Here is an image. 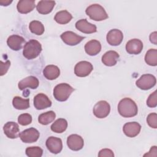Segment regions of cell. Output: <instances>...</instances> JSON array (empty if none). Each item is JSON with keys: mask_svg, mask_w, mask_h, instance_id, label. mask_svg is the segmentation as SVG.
<instances>
[{"mask_svg": "<svg viewBox=\"0 0 157 157\" xmlns=\"http://www.w3.org/2000/svg\"><path fill=\"white\" fill-rule=\"evenodd\" d=\"M118 111L123 117L129 118L137 114L138 109L136 102L132 99L129 98H124L119 102Z\"/></svg>", "mask_w": 157, "mask_h": 157, "instance_id": "1", "label": "cell"}, {"mask_svg": "<svg viewBox=\"0 0 157 157\" xmlns=\"http://www.w3.org/2000/svg\"><path fill=\"white\" fill-rule=\"evenodd\" d=\"M41 51L42 45L40 43L35 39H31L25 44L23 55L26 59H33L37 58Z\"/></svg>", "mask_w": 157, "mask_h": 157, "instance_id": "2", "label": "cell"}, {"mask_svg": "<svg viewBox=\"0 0 157 157\" xmlns=\"http://www.w3.org/2000/svg\"><path fill=\"white\" fill-rule=\"evenodd\" d=\"M85 12L91 20L96 21L104 20L109 17L103 7L98 4H94L88 6L86 9Z\"/></svg>", "mask_w": 157, "mask_h": 157, "instance_id": "3", "label": "cell"}, {"mask_svg": "<svg viewBox=\"0 0 157 157\" xmlns=\"http://www.w3.org/2000/svg\"><path fill=\"white\" fill-rule=\"evenodd\" d=\"M74 90V89L70 85L66 83H61L54 88L53 96L55 99L58 101H66Z\"/></svg>", "mask_w": 157, "mask_h": 157, "instance_id": "4", "label": "cell"}, {"mask_svg": "<svg viewBox=\"0 0 157 157\" xmlns=\"http://www.w3.org/2000/svg\"><path fill=\"white\" fill-rule=\"evenodd\" d=\"M156 82L155 77L150 74H146L142 75L136 82V86L142 90H148L153 88Z\"/></svg>", "mask_w": 157, "mask_h": 157, "instance_id": "5", "label": "cell"}, {"mask_svg": "<svg viewBox=\"0 0 157 157\" xmlns=\"http://www.w3.org/2000/svg\"><path fill=\"white\" fill-rule=\"evenodd\" d=\"M93 114L98 118H105L110 112V104L105 101H98L93 109Z\"/></svg>", "mask_w": 157, "mask_h": 157, "instance_id": "6", "label": "cell"}, {"mask_svg": "<svg viewBox=\"0 0 157 157\" xmlns=\"http://www.w3.org/2000/svg\"><path fill=\"white\" fill-rule=\"evenodd\" d=\"M40 136L39 132L34 128L26 129L19 134V137L21 141L24 143H33L36 142Z\"/></svg>", "mask_w": 157, "mask_h": 157, "instance_id": "7", "label": "cell"}, {"mask_svg": "<svg viewBox=\"0 0 157 157\" xmlns=\"http://www.w3.org/2000/svg\"><path fill=\"white\" fill-rule=\"evenodd\" d=\"M93 69V67L91 63L86 61H82L75 64L74 73L78 77H84L88 76Z\"/></svg>", "mask_w": 157, "mask_h": 157, "instance_id": "8", "label": "cell"}, {"mask_svg": "<svg viewBox=\"0 0 157 157\" xmlns=\"http://www.w3.org/2000/svg\"><path fill=\"white\" fill-rule=\"evenodd\" d=\"M61 39L67 45L74 46L78 44L85 39V37L79 36L72 31H66L61 34Z\"/></svg>", "mask_w": 157, "mask_h": 157, "instance_id": "9", "label": "cell"}, {"mask_svg": "<svg viewBox=\"0 0 157 157\" xmlns=\"http://www.w3.org/2000/svg\"><path fill=\"white\" fill-rule=\"evenodd\" d=\"M46 147L52 153L58 154L63 149V142L60 138L50 136L46 140Z\"/></svg>", "mask_w": 157, "mask_h": 157, "instance_id": "10", "label": "cell"}, {"mask_svg": "<svg viewBox=\"0 0 157 157\" xmlns=\"http://www.w3.org/2000/svg\"><path fill=\"white\" fill-rule=\"evenodd\" d=\"M106 39L108 44L110 45H119L123 39V33L118 29H111L108 32L106 36Z\"/></svg>", "mask_w": 157, "mask_h": 157, "instance_id": "11", "label": "cell"}, {"mask_svg": "<svg viewBox=\"0 0 157 157\" xmlns=\"http://www.w3.org/2000/svg\"><path fill=\"white\" fill-rule=\"evenodd\" d=\"M67 145L71 150L78 151L83 147L84 140L83 138L78 134H71L67 137Z\"/></svg>", "mask_w": 157, "mask_h": 157, "instance_id": "12", "label": "cell"}, {"mask_svg": "<svg viewBox=\"0 0 157 157\" xmlns=\"http://www.w3.org/2000/svg\"><path fill=\"white\" fill-rule=\"evenodd\" d=\"M34 105L37 110H43L52 105V101L47 95L39 93L34 98Z\"/></svg>", "mask_w": 157, "mask_h": 157, "instance_id": "13", "label": "cell"}, {"mask_svg": "<svg viewBox=\"0 0 157 157\" xmlns=\"http://www.w3.org/2000/svg\"><path fill=\"white\" fill-rule=\"evenodd\" d=\"M3 131L5 135L9 139H16L20 134L18 124L14 121L7 122L4 125Z\"/></svg>", "mask_w": 157, "mask_h": 157, "instance_id": "14", "label": "cell"}, {"mask_svg": "<svg viewBox=\"0 0 157 157\" xmlns=\"http://www.w3.org/2000/svg\"><path fill=\"white\" fill-rule=\"evenodd\" d=\"M141 129L140 124L136 121L126 123L124 124L123 131L124 134L129 137H134L137 136Z\"/></svg>", "mask_w": 157, "mask_h": 157, "instance_id": "15", "label": "cell"}, {"mask_svg": "<svg viewBox=\"0 0 157 157\" xmlns=\"http://www.w3.org/2000/svg\"><path fill=\"white\" fill-rule=\"evenodd\" d=\"M143 49V43L138 39H132L126 44V50L131 55H138Z\"/></svg>", "mask_w": 157, "mask_h": 157, "instance_id": "16", "label": "cell"}, {"mask_svg": "<svg viewBox=\"0 0 157 157\" xmlns=\"http://www.w3.org/2000/svg\"><path fill=\"white\" fill-rule=\"evenodd\" d=\"M25 43V39L18 35H12L7 40L8 47L14 51H18L21 49L23 44Z\"/></svg>", "mask_w": 157, "mask_h": 157, "instance_id": "17", "label": "cell"}, {"mask_svg": "<svg viewBox=\"0 0 157 157\" xmlns=\"http://www.w3.org/2000/svg\"><path fill=\"white\" fill-rule=\"evenodd\" d=\"M75 28L82 33L85 34H91L97 31L96 25L89 23L86 19H81L75 23Z\"/></svg>", "mask_w": 157, "mask_h": 157, "instance_id": "18", "label": "cell"}, {"mask_svg": "<svg viewBox=\"0 0 157 157\" xmlns=\"http://www.w3.org/2000/svg\"><path fill=\"white\" fill-rule=\"evenodd\" d=\"M39 80L34 76H28L21 80H20L18 84V86L20 90H24L26 88L31 89H36L39 86Z\"/></svg>", "mask_w": 157, "mask_h": 157, "instance_id": "19", "label": "cell"}, {"mask_svg": "<svg viewBox=\"0 0 157 157\" xmlns=\"http://www.w3.org/2000/svg\"><path fill=\"white\" fill-rule=\"evenodd\" d=\"M118 58L119 54L117 52L109 50L102 56V62L107 66H113L117 64Z\"/></svg>", "mask_w": 157, "mask_h": 157, "instance_id": "20", "label": "cell"}, {"mask_svg": "<svg viewBox=\"0 0 157 157\" xmlns=\"http://www.w3.org/2000/svg\"><path fill=\"white\" fill-rule=\"evenodd\" d=\"M85 50L88 55L95 56L101 52V44L97 40H91L86 43Z\"/></svg>", "mask_w": 157, "mask_h": 157, "instance_id": "21", "label": "cell"}, {"mask_svg": "<svg viewBox=\"0 0 157 157\" xmlns=\"http://www.w3.org/2000/svg\"><path fill=\"white\" fill-rule=\"evenodd\" d=\"M55 5L54 1H40L36 6V9L39 13L46 15L52 11Z\"/></svg>", "mask_w": 157, "mask_h": 157, "instance_id": "22", "label": "cell"}, {"mask_svg": "<svg viewBox=\"0 0 157 157\" xmlns=\"http://www.w3.org/2000/svg\"><path fill=\"white\" fill-rule=\"evenodd\" d=\"M35 7V1L34 0H21L18 2L17 9L21 13H28L31 12Z\"/></svg>", "mask_w": 157, "mask_h": 157, "instance_id": "23", "label": "cell"}, {"mask_svg": "<svg viewBox=\"0 0 157 157\" xmlns=\"http://www.w3.org/2000/svg\"><path fill=\"white\" fill-rule=\"evenodd\" d=\"M59 74L60 70L55 65H48L43 70V75L47 80H55L59 77Z\"/></svg>", "mask_w": 157, "mask_h": 157, "instance_id": "24", "label": "cell"}, {"mask_svg": "<svg viewBox=\"0 0 157 157\" xmlns=\"http://www.w3.org/2000/svg\"><path fill=\"white\" fill-rule=\"evenodd\" d=\"M72 18V15L66 10H61L57 12L55 16L54 20L55 21L61 25L68 23Z\"/></svg>", "mask_w": 157, "mask_h": 157, "instance_id": "25", "label": "cell"}, {"mask_svg": "<svg viewBox=\"0 0 157 157\" xmlns=\"http://www.w3.org/2000/svg\"><path fill=\"white\" fill-rule=\"evenodd\" d=\"M67 128V122L64 118L57 119L52 125L51 130L54 132L62 133L66 130Z\"/></svg>", "mask_w": 157, "mask_h": 157, "instance_id": "26", "label": "cell"}, {"mask_svg": "<svg viewBox=\"0 0 157 157\" xmlns=\"http://www.w3.org/2000/svg\"><path fill=\"white\" fill-rule=\"evenodd\" d=\"M12 105L17 110H25L29 107V99H23L20 96H15L12 100Z\"/></svg>", "mask_w": 157, "mask_h": 157, "instance_id": "27", "label": "cell"}, {"mask_svg": "<svg viewBox=\"0 0 157 157\" xmlns=\"http://www.w3.org/2000/svg\"><path fill=\"white\" fill-rule=\"evenodd\" d=\"M56 117L55 113L52 111H48L41 113L38 117L39 123L42 125H47L52 123Z\"/></svg>", "mask_w": 157, "mask_h": 157, "instance_id": "28", "label": "cell"}, {"mask_svg": "<svg viewBox=\"0 0 157 157\" xmlns=\"http://www.w3.org/2000/svg\"><path fill=\"white\" fill-rule=\"evenodd\" d=\"M145 61L149 66H156L157 65V50L151 48L148 50L145 56Z\"/></svg>", "mask_w": 157, "mask_h": 157, "instance_id": "29", "label": "cell"}, {"mask_svg": "<svg viewBox=\"0 0 157 157\" xmlns=\"http://www.w3.org/2000/svg\"><path fill=\"white\" fill-rule=\"evenodd\" d=\"M29 28L32 33L38 36L42 35L45 31L44 25L40 21L37 20L31 21L29 25Z\"/></svg>", "mask_w": 157, "mask_h": 157, "instance_id": "30", "label": "cell"}, {"mask_svg": "<svg viewBox=\"0 0 157 157\" xmlns=\"http://www.w3.org/2000/svg\"><path fill=\"white\" fill-rule=\"evenodd\" d=\"M26 155L29 157H40L43 154V150L39 147H29L26 148Z\"/></svg>", "mask_w": 157, "mask_h": 157, "instance_id": "31", "label": "cell"}, {"mask_svg": "<svg viewBox=\"0 0 157 157\" xmlns=\"http://www.w3.org/2000/svg\"><path fill=\"white\" fill-rule=\"evenodd\" d=\"M18 122L22 126L28 125L32 122V117L29 113H22L18 116Z\"/></svg>", "mask_w": 157, "mask_h": 157, "instance_id": "32", "label": "cell"}, {"mask_svg": "<svg viewBox=\"0 0 157 157\" xmlns=\"http://www.w3.org/2000/svg\"><path fill=\"white\" fill-rule=\"evenodd\" d=\"M147 122L148 126L152 128H157V114L156 113H150L147 118Z\"/></svg>", "mask_w": 157, "mask_h": 157, "instance_id": "33", "label": "cell"}, {"mask_svg": "<svg viewBox=\"0 0 157 157\" xmlns=\"http://www.w3.org/2000/svg\"><path fill=\"white\" fill-rule=\"evenodd\" d=\"M147 105L148 107L153 108L156 107L157 105V94L156 91H153L150 94L147 100Z\"/></svg>", "mask_w": 157, "mask_h": 157, "instance_id": "34", "label": "cell"}, {"mask_svg": "<svg viewBox=\"0 0 157 157\" xmlns=\"http://www.w3.org/2000/svg\"><path fill=\"white\" fill-rule=\"evenodd\" d=\"M0 65H1V72H0V75L2 76L4 74H6L10 66V61L7 60L5 63H3L2 61H0Z\"/></svg>", "mask_w": 157, "mask_h": 157, "instance_id": "35", "label": "cell"}, {"mask_svg": "<svg viewBox=\"0 0 157 157\" xmlns=\"http://www.w3.org/2000/svg\"><path fill=\"white\" fill-rule=\"evenodd\" d=\"M98 156L102 157V156H110V157H113L114 154L112 150L109 148H104L101 150L99 151Z\"/></svg>", "mask_w": 157, "mask_h": 157, "instance_id": "36", "label": "cell"}, {"mask_svg": "<svg viewBox=\"0 0 157 157\" xmlns=\"http://www.w3.org/2000/svg\"><path fill=\"white\" fill-rule=\"evenodd\" d=\"M157 148L156 146H153L151 147L149 152L144 155V156H157Z\"/></svg>", "mask_w": 157, "mask_h": 157, "instance_id": "37", "label": "cell"}, {"mask_svg": "<svg viewBox=\"0 0 157 157\" xmlns=\"http://www.w3.org/2000/svg\"><path fill=\"white\" fill-rule=\"evenodd\" d=\"M157 33L156 31L150 34V40L151 43L154 44L155 45H156L157 44L156 42V40H157Z\"/></svg>", "mask_w": 157, "mask_h": 157, "instance_id": "38", "label": "cell"}, {"mask_svg": "<svg viewBox=\"0 0 157 157\" xmlns=\"http://www.w3.org/2000/svg\"><path fill=\"white\" fill-rule=\"evenodd\" d=\"M12 2V1H9V0H0V4L3 6H9L10 3Z\"/></svg>", "mask_w": 157, "mask_h": 157, "instance_id": "39", "label": "cell"}]
</instances>
